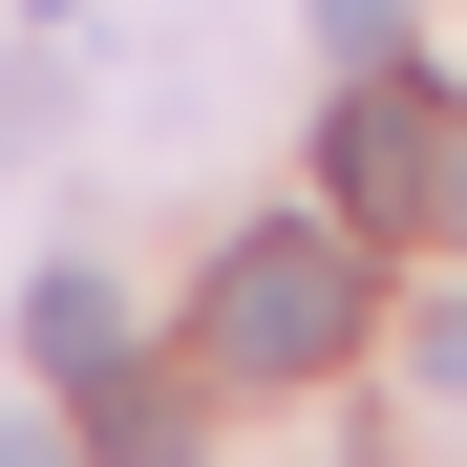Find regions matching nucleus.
<instances>
[{"label": "nucleus", "instance_id": "obj_2", "mask_svg": "<svg viewBox=\"0 0 467 467\" xmlns=\"http://www.w3.org/2000/svg\"><path fill=\"white\" fill-rule=\"evenodd\" d=\"M446 128H467V107H425V86L361 64V86H340V213H361V234H382V213L446 234Z\"/></svg>", "mask_w": 467, "mask_h": 467}, {"label": "nucleus", "instance_id": "obj_6", "mask_svg": "<svg viewBox=\"0 0 467 467\" xmlns=\"http://www.w3.org/2000/svg\"><path fill=\"white\" fill-rule=\"evenodd\" d=\"M446 234H467V128H446Z\"/></svg>", "mask_w": 467, "mask_h": 467}, {"label": "nucleus", "instance_id": "obj_1", "mask_svg": "<svg viewBox=\"0 0 467 467\" xmlns=\"http://www.w3.org/2000/svg\"><path fill=\"white\" fill-rule=\"evenodd\" d=\"M382 319V276H361V213H276V234H234L213 297H192V361L213 382H340Z\"/></svg>", "mask_w": 467, "mask_h": 467}, {"label": "nucleus", "instance_id": "obj_5", "mask_svg": "<svg viewBox=\"0 0 467 467\" xmlns=\"http://www.w3.org/2000/svg\"><path fill=\"white\" fill-rule=\"evenodd\" d=\"M319 43H340V64H382V43H404V0H319Z\"/></svg>", "mask_w": 467, "mask_h": 467}, {"label": "nucleus", "instance_id": "obj_4", "mask_svg": "<svg viewBox=\"0 0 467 467\" xmlns=\"http://www.w3.org/2000/svg\"><path fill=\"white\" fill-rule=\"evenodd\" d=\"M86 425H107V467H192V382H171V361H107Z\"/></svg>", "mask_w": 467, "mask_h": 467}, {"label": "nucleus", "instance_id": "obj_3", "mask_svg": "<svg viewBox=\"0 0 467 467\" xmlns=\"http://www.w3.org/2000/svg\"><path fill=\"white\" fill-rule=\"evenodd\" d=\"M22 361H43V382H107V361H128V297H107L86 255H64V276H22Z\"/></svg>", "mask_w": 467, "mask_h": 467}]
</instances>
